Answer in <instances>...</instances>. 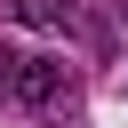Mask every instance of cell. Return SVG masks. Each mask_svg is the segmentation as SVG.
<instances>
[{
	"label": "cell",
	"mask_w": 128,
	"mask_h": 128,
	"mask_svg": "<svg viewBox=\"0 0 128 128\" xmlns=\"http://www.w3.org/2000/svg\"><path fill=\"white\" fill-rule=\"evenodd\" d=\"M16 96L24 104H40V112H72V72H64V56H24L16 64Z\"/></svg>",
	"instance_id": "6da1fadb"
},
{
	"label": "cell",
	"mask_w": 128,
	"mask_h": 128,
	"mask_svg": "<svg viewBox=\"0 0 128 128\" xmlns=\"http://www.w3.org/2000/svg\"><path fill=\"white\" fill-rule=\"evenodd\" d=\"M16 64H24V56H16L8 40H0V96H16Z\"/></svg>",
	"instance_id": "3957f363"
},
{
	"label": "cell",
	"mask_w": 128,
	"mask_h": 128,
	"mask_svg": "<svg viewBox=\"0 0 128 128\" xmlns=\"http://www.w3.org/2000/svg\"><path fill=\"white\" fill-rule=\"evenodd\" d=\"M16 8V24H40V32H72L80 16H72V0H8Z\"/></svg>",
	"instance_id": "7a4b0ae2"
}]
</instances>
